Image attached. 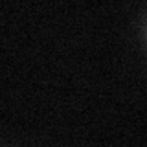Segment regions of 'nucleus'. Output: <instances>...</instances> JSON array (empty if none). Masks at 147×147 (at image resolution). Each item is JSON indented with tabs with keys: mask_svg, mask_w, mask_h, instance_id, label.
<instances>
[{
	"mask_svg": "<svg viewBox=\"0 0 147 147\" xmlns=\"http://www.w3.org/2000/svg\"><path fill=\"white\" fill-rule=\"evenodd\" d=\"M142 35H144V42H145V48H147V15L144 18V26H142Z\"/></svg>",
	"mask_w": 147,
	"mask_h": 147,
	"instance_id": "1",
	"label": "nucleus"
}]
</instances>
